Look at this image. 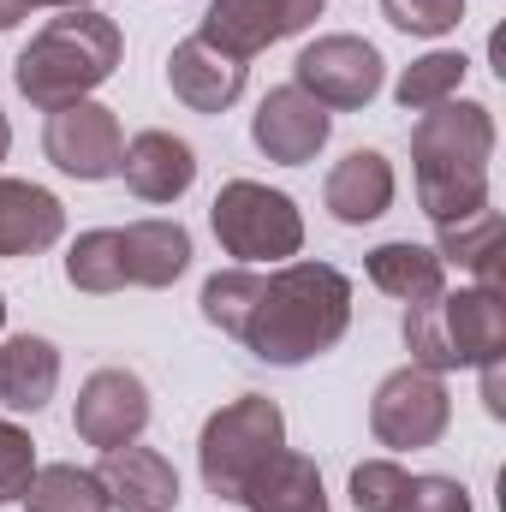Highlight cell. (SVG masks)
Masks as SVG:
<instances>
[{"instance_id": "obj_11", "label": "cell", "mask_w": 506, "mask_h": 512, "mask_svg": "<svg viewBox=\"0 0 506 512\" xmlns=\"http://www.w3.org/2000/svg\"><path fill=\"white\" fill-rule=\"evenodd\" d=\"M72 429H78L84 447H102V453L131 447V441L149 429V387H143V376H131V370H120V364L96 370L90 382L78 387Z\"/></svg>"}, {"instance_id": "obj_29", "label": "cell", "mask_w": 506, "mask_h": 512, "mask_svg": "<svg viewBox=\"0 0 506 512\" xmlns=\"http://www.w3.org/2000/svg\"><path fill=\"white\" fill-rule=\"evenodd\" d=\"M399 512H471V489L453 477H411Z\"/></svg>"}, {"instance_id": "obj_6", "label": "cell", "mask_w": 506, "mask_h": 512, "mask_svg": "<svg viewBox=\"0 0 506 512\" xmlns=\"http://www.w3.org/2000/svg\"><path fill=\"white\" fill-rule=\"evenodd\" d=\"M209 227L221 239V251L239 256V268H280L304 251V215L286 191H268L256 179H227L209 203Z\"/></svg>"}, {"instance_id": "obj_2", "label": "cell", "mask_w": 506, "mask_h": 512, "mask_svg": "<svg viewBox=\"0 0 506 512\" xmlns=\"http://www.w3.org/2000/svg\"><path fill=\"white\" fill-rule=\"evenodd\" d=\"M489 155H495V114L483 102H441L417 114L411 126L417 203L435 227L489 209Z\"/></svg>"}, {"instance_id": "obj_15", "label": "cell", "mask_w": 506, "mask_h": 512, "mask_svg": "<svg viewBox=\"0 0 506 512\" xmlns=\"http://www.w3.org/2000/svg\"><path fill=\"white\" fill-rule=\"evenodd\" d=\"M96 483L114 512H173L179 507V477L155 447H114L96 465Z\"/></svg>"}, {"instance_id": "obj_24", "label": "cell", "mask_w": 506, "mask_h": 512, "mask_svg": "<svg viewBox=\"0 0 506 512\" xmlns=\"http://www.w3.org/2000/svg\"><path fill=\"white\" fill-rule=\"evenodd\" d=\"M66 280L78 292H126V245L120 227H90L66 251Z\"/></svg>"}, {"instance_id": "obj_9", "label": "cell", "mask_w": 506, "mask_h": 512, "mask_svg": "<svg viewBox=\"0 0 506 512\" xmlns=\"http://www.w3.org/2000/svg\"><path fill=\"white\" fill-rule=\"evenodd\" d=\"M42 155H48L60 173L84 179V185L114 179V173H120V155H126V137H120L114 108H102V102H90V96L54 108L48 126H42Z\"/></svg>"}, {"instance_id": "obj_25", "label": "cell", "mask_w": 506, "mask_h": 512, "mask_svg": "<svg viewBox=\"0 0 506 512\" xmlns=\"http://www.w3.org/2000/svg\"><path fill=\"white\" fill-rule=\"evenodd\" d=\"M24 512H114L96 471H78V465H42L24 489Z\"/></svg>"}, {"instance_id": "obj_34", "label": "cell", "mask_w": 506, "mask_h": 512, "mask_svg": "<svg viewBox=\"0 0 506 512\" xmlns=\"http://www.w3.org/2000/svg\"><path fill=\"white\" fill-rule=\"evenodd\" d=\"M0 328H6V298H0Z\"/></svg>"}, {"instance_id": "obj_27", "label": "cell", "mask_w": 506, "mask_h": 512, "mask_svg": "<svg viewBox=\"0 0 506 512\" xmlns=\"http://www.w3.org/2000/svg\"><path fill=\"white\" fill-rule=\"evenodd\" d=\"M405 489H411V477H405L393 459H364V465L352 471V507L358 512H399Z\"/></svg>"}, {"instance_id": "obj_10", "label": "cell", "mask_w": 506, "mask_h": 512, "mask_svg": "<svg viewBox=\"0 0 506 512\" xmlns=\"http://www.w3.org/2000/svg\"><path fill=\"white\" fill-rule=\"evenodd\" d=\"M316 18H322V0H209V18L197 36L233 60H251L262 48L310 30Z\"/></svg>"}, {"instance_id": "obj_7", "label": "cell", "mask_w": 506, "mask_h": 512, "mask_svg": "<svg viewBox=\"0 0 506 512\" xmlns=\"http://www.w3.org/2000/svg\"><path fill=\"white\" fill-rule=\"evenodd\" d=\"M453 423V399H447V382L435 370H393L387 382L376 387L370 399V429H376L381 447L393 453H417V447H435Z\"/></svg>"}, {"instance_id": "obj_3", "label": "cell", "mask_w": 506, "mask_h": 512, "mask_svg": "<svg viewBox=\"0 0 506 512\" xmlns=\"http://www.w3.org/2000/svg\"><path fill=\"white\" fill-rule=\"evenodd\" d=\"M120 48H126L120 24L102 18V12H90V6H78V12L48 18L24 42V54L12 60V84H18V96L30 108L54 114L66 102H84L96 84H108L114 66H120Z\"/></svg>"}, {"instance_id": "obj_13", "label": "cell", "mask_w": 506, "mask_h": 512, "mask_svg": "<svg viewBox=\"0 0 506 512\" xmlns=\"http://www.w3.org/2000/svg\"><path fill=\"white\" fill-rule=\"evenodd\" d=\"M167 84H173V96H179L191 114H227V108L245 96V60L221 54V48L203 42V36H185V42L167 54Z\"/></svg>"}, {"instance_id": "obj_20", "label": "cell", "mask_w": 506, "mask_h": 512, "mask_svg": "<svg viewBox=\"0 0 506 512\" xmlns=\"http://www.w3.org/2000/svg\"><path fill=\"white\" fill-rule=\"evenodd\" d=\"M245 512H328V489H322V471H316V459H304V453H274L262 471H256V483L245 489Z\"/></svg>"}, {"instance_id": "obj_12", "label": "cell", "mask_w": 506, "mask_h": 512, "mask_svg": "<svg viewBox=\"0 0 506 512\" xmlns=\"http://www.w3.org/2000/svg\"><path fill=\"white\" fill-rule=\"evenodd\" d=\"M328 131H334V114H328L322 102H310L298 84L268 90V96L256 102V114H251V143L268 155V161H280V167L316 161L322 143H328Z\"/></svg>"}, {"instance_id": "obj_1", "label": "cell", "mask_w": 506, "mask_h": 512, "mask_svg": "<svg viewBox=\"0 0 506 512\" xmlns=\"http://www.w3.org/2000/svg\"><path fill=\"white\" fill-rule=\"evenodd\" d=\"M346 328H352V280L334 262H280L268 274L251 268V298L239 310L233 340L274 370H298L334 352Z\"/></svg>"}, {"instance_id": "obj_22", "label": "cell", "mask_w": 506, "mask_h": 512, "mask_svg": "<svg viewBox=\"0 0 506 512\" xmlns=\"http://www.w3.org/2000/svg\"><path fill=\"white\" fill-rule=\"evenodd\" d=\"M441 233V262H459L465 274H477L483 292H501V251H506V221L501 209H477L465 221H447L435 227Z\"/></svg>"}, {"instance_id": "obj_14", "label": "cell", "mask_w": 506, "mask_h": 512, "mask_svg": "<svg viewBox=\"0 0 506 512\" xmlns=\"http://www.w3.org/2000/svg\"><path fill=\"white\" fill-rule=\"evenodd\" d=\"M120 173L137 203H179L197 185V155L173 131H137L120 155Z\"/></svg>"}, {"instance_id": "obj_23", "label": "cell", "mask_w": 506, "mask_h": 512, "mask_svg": "<svg viewBox=\"0 0 506 512\" xmlns=\"http://www.w3.org/2000/svg\"><path fill=\"white\" fill-rule=\"evenodd\" d=\"M465 72H471V60H465V54L435 48V54H423V60H411V66L399 72L393 96H399V108H405V114H429V108H441V102H453V96H459Z\"/></svg>"}, {"instance_id": "obj_18", "label": "cell", "mask_w": 506, "mask_h": 512, "mask_svg": "<svg viewBox=\"0 0 506 512\" xmlns=\"http://www.w3.org/2000/svg\"><path fill=\"white\" fill-rule=\"evenodd\" d=\"M120 245H126V286L161 292L191 268V233L179 221H131L120 227Z\"/></svg>"}, {"instance_id": "obj_32", "label": "cell", "mask_w": 506, "mask_h": 512, "mask_svg": "<svg viewBox=\"0 0 506 512\" xmlns=\"http://www.w3.org/2000/svg\"><path fill=\"white\" fill-rule=\"evenodd\" d=\"M30 6H60V12H78V6H90V0H24V12Z\"/></svg>"}, {"instance_id": "obj_5", "label": "cell", "mask_w": 506, "mask_h": 512, "mask_svg": "<svg viewBox=\"0 0 506 512\" xmlns=\"http://www.w3.org/2000/svg\"><path fill=\"white\" fill-rule=\"evenodd\" d=\"M286 447V417L268 393H239L233 405H221L209 423H203V441H197V471H203V489L215 501H245V489L256 483V471Z\"/></svg>"}, {"instance_id": "obj_28", "label": "cell", "mask_w": 506, "mask_h": 512, "mask_svg": "<svg viewBox=\"0 0 506 512\" xmlns=\"http://www.w3.org/2000/svg\"><path fill=\"white\" fill-rule=\"evenodd\" d=\"M30 477H36V441H30L18 423L0 417V507H6V501H24Z\"/></svg>"}, {"instance_id": "obj_26", "label": "cell", "mask_w": 506, "mask_h": 512, "mask_svg": "<svg viewBox=\"0 0 506 512\" xmlns=\"http://www.w3.org/2000/svg\"><path fill=\"white\" fill-rule=\"evenodd\" d=\"M381 18L405 36H447L465 18V0H381Z\"/></svg>"}, {"instance_id": "obj_30", "label": "cell", "mask_w": 506, "mask_h": 512, "mask_svg": "<svg viewBox=\"0 0 506 512\" xmlns=\"http://www.w3.org/2000/svg\"><path fill=\"white\" fill-rule=\"evenodd\" d=\"M483 405H489V417H506V364L501 358L483 364Z\"/></svg>"}, {"instance_id": "obj_31", "label": "cell", "mask_w": 506, "mask_h": 512, "mask_svg": "<svg viewBox=\"0 0 506 512\" xmlns=\"http://www.w3.org/2000/svg\"><path fill=\"white\" fill-rule=\"evenodd\" d=\"M24 18V0H0V30H12Z\"/></svg>"}, {"instance_id": "obj_8", "label": "cell", "mask_w": 506, "mask_h": 512, "mask_svg": "<svg viewBox=\"0 0 506 512\" xmlns=\"http://www.w3.org/2000/svg\"><path fill=\"white\" fill-rule=\"evenodd\" d=\"M292 84L310 102H322L328 114H358L381 96V54L364 36H316L298 54Z\"/></svg>"}, {"instance_id": "obj_16", "label": "cell", "mask_w": 506, "mask_h": 512, "mask_svg": "<svg viewBox=\"0 0 506 512\" xmlns=\"http://www.w3.org/2000/svg\"><path fill=\"white\" fill-rule=\"evenodd\" d=\"M393 161L381 155V149H352L334 173H328V185H322V209L340 221V227H370L381 221L387 209H393Z\"/></svg>"}, {"instance_id": "obj_21", "label": "cell", "mask_w": 506, "mask_h": 512, "mask_svg": "<svg viewBox=\"0 0 506 512\" xmlns=\"http://www.w3.org/2000/svg\"><path fill=\"white\" fill-rule=\"evenodd\" d=\"M364 268H370V286L387 292V298H399V304H423V298L447 292V262L435 251H423V245H411V239L376 245Z\"/></svg>"}, {"instance_id": "obj_4", "label": "cell", "mask_w": 506, "mask_h": 512, "mask_svg": "<svg viewBox=\"0 0 506 512\" xmlns=\"http://www.w3.org/2000/svg\"><path fill=\"white\" fill-rule=\"evenodd\" d=\"M405 346L417 370H483L489 358H506V304L501 292L465 286L435 292L423 304H405Z\"/></svg>"}, {"instance_id": "obj_19", "label": "cell", "mask_w": 506, "mask_h": 512, "mask_svg": "<svg viewBox=\"0 0 506 512\" xmlns=\"http://www.w3.org/2000/svg\"><path fill=\"white\" fill-rule=\"evenodd\" d=\"M60 387V352L42 334H12L0 346V405L6 411H42Z\"/></svg>"}, {"instance_id": "obj_17", "label": "cell", "mask_w": 506, "mask_h": 512, "mask_svg": "<svg viewBox=\"0 0 506 512\" xmlns=\"http://www.w3.org/2000/svg\"><path fill=\"white\" fill-rule=\"evenodd\" d=\"M66 233V209L54 191L30 179H0V256H36Z\"/></svg>"}, {"instance_id": "obj_33", "label": "cell", "mask_w": 506, "mask_h": 512, "mask_svg": "<svg viewBox=\"0 0 506 512\" xmlns=\"http://www.w3.org/2000/svg\"><path fill=\"white\" fill-rule=\"evenodd\" d=\"M6 149H12V126H6V114H0V161H6Z\"/></svg>"}]
</instances>
